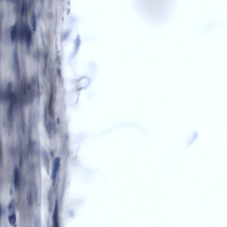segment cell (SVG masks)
Instances as JSON below:
<instances>
[{
	"mask_svg": "<svg viewBox=\"0 0 227 227\" xmlns=\"http://www.w3.org/2000/svg\"><path fill=\"white\" fill-rule=\"evenodd\" d=\"M58 206L57 200L56 202L55 205L54 210L53 214V222L55 227H58Z\"/></svg>",
	"mask_w": 227,
	"mask_h": 227,
	"instance_id": "cell-5",
	"label": "cell"
},
{
	"mask_svg": "<svg viewBox=\"0 0 227 227\" xmlns=\"http://www.w3.org/2000/svg\"><path fill=\"white\" fill-rule=\"evenodd\" d=\"M19 176L18 170L17 167H16L14 172V183L16 188L18 187L19 185Z\"/></svg>",
	"mask_w": 227,
	"mask_h": 227,
	"instance_id": "cell-6",
	"label": "cell"
},
{
	"mask_svg": "<svg viewBox=\"0 0 227 227\" xmlns=\"http://www.w3.org/2000/svg\"><path fill=\"white\" fill-rule=\"evenodd\" d=\"M24 35L27 47H29L32 40V33L31 30L28 27L25 28V30H24Z\"/></svg>",
	"mask_w": 227,
	"mask_h": 227,
	"instance_id": "cell-4",
	"label": "cell"
},
{
	"mask_svg": "<svg viewBox=\"0 0 227 227\" xmlns=\"http://www.w3.org/2000/svg\"><path fill=\"white\" fill-rule=\"evenodd\" d=\"M31 24H32L33 31H35L36 29V17L34 14H33L32 15V17H31Z\"/></svg>",
	"mask_w": 227,
	"mask_h": 227,
	"instance_id": "cell-8",
	"label": "cell"
},
{
	"mask_svg": "<svg viewBox=\"0 0 227 227\" xmlns=\"http://www.w3.org/2000/svg\"><path fill=\"white\" fill-rule=\"evenodd\" d=\"M16 34H17V28H16V25L15 24L11 27L10 30L11 38L13 42L15 41L16 39Z\"/></svg>",
	"mask_w": 227,
	"mask_h": 227,
	"instance_id": "cell-7",
	"label": "cell"
},
{
	"mask_svg": "<svg viewBox=\"0 0 227 227\" xmlns=\"http://www.w3.org/2000/svg\"><path fill=\"white\" fill-rule=\"evenodd\" d=\"M137 7L153 22H161L169 14L173 0H135Z\"/></svg>",
	"mask_w": 227,
	"mask_h": 227,
	"instance_id": "cell-1",
	"label": "cell"
},
{
	"mask_svg": "<svg viewBox=\"0 0 227 227\" xmlns=\"http://www.w3.org/2000/svg\"><path fill=\"white\" fill-rule=\"evenodd\" d=\"M59 162H60V160L59 157H56L55 159L53 165V170L52 172V178L53 179H55L56 177L57 174L58 170L59 168Z\"/></svg>",
	"mask_w": 227,
	"mask_h": 227,
	"instance_id": "cell-3",
	"label": "cell"
},
{
	"mask_svg": "<svg viewBox=\"0 0 227 227\" xmlns=\"http://www.w3.org/2000/svg\"><path fill=\"white\" fill-rule=\"evenodd\" d=\"M9 210V216L8 220L11 226H14L16 222V216L15 214V201L13 200L10 202L8 206Z\"/></svg>",
	"mask_w": 227,
	"mask_h": 227,
	"instance_id": "cell-2",
	"label": "cell"
}]
</instances>
